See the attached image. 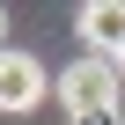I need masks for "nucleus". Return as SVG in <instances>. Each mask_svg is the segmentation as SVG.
<instances>
[{
    "label": "nucleus",
    "mask_w": 125,
    "mask_h": 125,
    "mask_svg": "<svg viewBox=\"0 0 125 125\" xmlns=\"http://www.w3.org/2000/svg\"><path fill=\"white\" fill-rule=\"evenodd\" d=\"M59 103H66V118L118 110V66H110V59H81V66H66V74H59Z\"/></svg>",
    "instance_id": "1"
},
{
    "label": "nucleus",
    "mask_w": 125,
    "mask_h": 125,
    "mask_svg": "<svg viewBox=\"0 0 125 125\" xmlns=\"http://www.w3.org/2000/svg\"><path fill=\"white\" fill-rule=\"evenodd\" d=\"M81 44L88 59H125V0H96V8H81Z\"/></svg>",
    "instance_id": "2"
},
{
    "label": "nucleus",
    "mask_w": 125,
    "mask_h": 125,
    "mask_svg": "<svg viewBox=\"0 0 125 125\" xmlns=\"http://www.w3.org/2000/svg\"><path fill=\"white\" fill-rule=\"evenodd\" d=\"M44 103V66L30 52H0V110H37Z\"/></svg>",
    "instance_id": "3"
},
{
    "label": "nucleus",
    "mask_w": 125,
    "mask_h": 125,
    "mask_svg": "<svg viewBox=\"0 0 125 125\" xmlns=\"http://www.w3.org/2000/svg\"><path fill=\"white\" fill-rule=\"evenodd\" d=\"M74 125H118V110H96V118H74Z\"/></svg>",
    "instance_id": "4"
},
{
    "label": "nucleus",
    "mask_w": 125,
    "mask_h": 125,
    "mask_svg": "<svg viewBox=\"0 0 125 125\" xmlns=\"http://www.w3.org/2000/svg\"><path fill=\"white\" fill-rule=\"evenodd\" d=\"M0 37H8V15H0ZM0 52H8V44H0Z\"/></svg>",
    "instance_id": "5"
},
{
    "label": "nucleus",
    "mask_w": 125,
    "mask_h": 125,
    "mask_svg": "<svg viewBox=\"0 0 125 125\" xmlns=\"http://www.w3.org/2000/svg\"><path fill=\"white\" fill-rule=\"evenodd\" d=\"M110 66H118V81H125V59H110Z\"/></svg>",
    "instance_id": "6"
}]
</instances>
